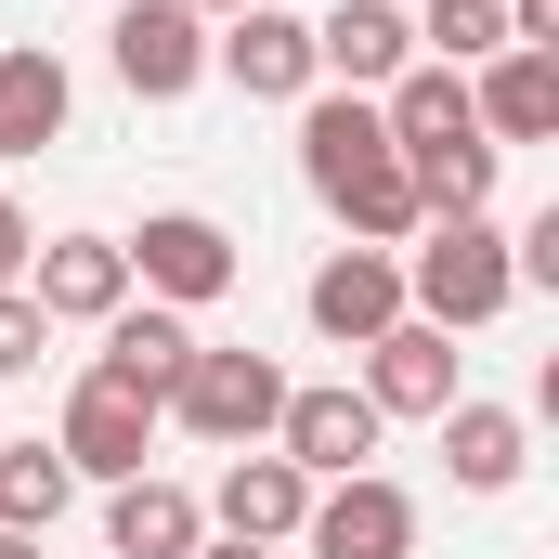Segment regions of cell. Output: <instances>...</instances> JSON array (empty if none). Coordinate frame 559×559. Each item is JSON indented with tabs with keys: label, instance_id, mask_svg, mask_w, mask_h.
Listing matches in <instances>:
<instances>
[{
	"label": "cell",
	"instance_id": "obj_8",
	"mask_svg": "<svg viewBox=\"0 0 559 559\" xmlns=\"http://www.w3.org/2000/svg\"><path fill=\"white\" fill-rule=\"evenodd\" d=\"M209 66H222L248 105H299V92H312V26H299V13H274V0H248V13L209 39Z\"/></svg>",
	"mask_w": 559,
	"mask_h": 559
},
{
	"label": "cell",
	"instance_id": "obj_13",
	"mask_svg": "<svg viewBox=\"0 0 559 559\" xmlns=\"http://www.w3.org/2000/svg\"><path fill=\"white\" fill-rule=\"evenodd\" d=\"M209 521H222V547H286V534L312 521V481L286 468L274 442H248V455L222 468V495H209Z\"/></svg>",
	"mask_w": 559,
	"mask_h": 559
},
{
	"label": "cell",
	"instance_id": "obj_18",
	"mask_svg": "<svg viewBox=\"0 0 559 559\" xmlns=\"http://www.w3.org/2000/svg\"><path fill=\"white\" fill-rule=\"evenodd\" d=\"M378 131H391V156L468 143V131H481V118H468V79H455V66H404V79L378 92Z\"/></svg>",
	"mask_w": 559,
	"mask_h": 559
},
{
	"label": "cell",
	"instance_id": "obj_16",
	"mask_svg": "<svg viewBox=\"0 0 559 559\" xmlns=\"http://www.w3.org/2000/svg\"><path fill=\"white\" fill-rule=\"evenodd\" d=\"M468 118H481V143H547L559 131V52H495L468 79Z\"/></svg>",
	"mask_w": 559,
	"mask_h": 559
},
{
	"label": "cell",
	"instance_id": "obj_21",
	"mask_svg": "<svg viewBox=\"0 0 559 559\" xmlns=\"http://www.w3.org/2000/svg\"><path fill=\"white\" fill-rule=\"evenodd\" d=\"M404 26H417V39H429V66H455V79L508 52V0H417Z\"/></svg>",
	"mask_w": 559,
	"mask_h": 559
},
{
	"label": "cell",
	"instance_id": "obj_22",
	"mask_svg": "<svg viewBox=\"0 0 559 559\" xmlns=\"http://www.w3.org/2000/svg\"><path fill=\"white\" fill-rule=\"evenodd\" d=\"M39 352H52V325H39V299H26V286H0V378H26Z\"/></svg>",
	"mask_w": 559,
	"mask_h": 559
},
{
	"label": "cell",
	"instance_id": "obj_1",
	"mask_svg": "<svg viewBox=\"0 0 559 559\" xmlns=\"http://www.w3.org/2000/svg\"><path fill=\"white\" fill-rule=\"evenodd\" d=\"M404 248H417V261H404V312H417V325H442V338H455V325H495V312L521 299L508 235H495L481 209H468V222H417Z\"/></svg>",
	"mask_w": 559,
	"mask_h": 559
},
{
	"label": "cell",
	"instance_id": "obj_5",
	"mask_svg": "<svg viewBox=\"0 0 559 559\" xmlns=\"http://www.w3.org/2000/svg\"><path fill=\"white\" fill-rule=\"evenodd\" d=\"M312 559H417V495L404 481H378V468H352V481H312Z\"/></svg>",
	"mask_w": 559,
	"mask_h": 559
},
{
	"label": "cell",
	"instance_id": "obj_12",
	"mask_svg": "<svg viewBox=\"0 0 559 559\" xmlns=\"http://www.w3.org/2000/svg\"><path fill=\"white\" fill-rule=\"evenodd\" d=\"M52 455H66L79 481H143V455H156V404L105 391V378H79V404H66V429H52Z\"/></svg>",
	"mask_w": 559,
	"mask_h": 559
},
{
	"label": "cell",
	"instance_id": "obj_15",
	"mask_svg": "<svg viewBox=\"0 0 559 559\" xmlns=\"http://www.w3.org/2000/svg\"><path fill=\"white\" fill-rule=\"evenodd\" d=\"M105 547L118 559H195L209 547V508H195L182 481H156V468H143V481H105Z\"/></svg>",
	"mask_w": 559,
	"mask_h": 559
},
{
	"label": "cell",
	"instance_id": "obj_25",
	"mask_svg": "<svg viewBox=\"0 0 559 559\" xmlns=\"http://www.w3.org/2000/svg\"><path fill=\"white\" fill-rule=\"evenodd\" d=\"M195 559H274V547H195Z\"/></svg>",
	"mask_w": 559,
	"mask_h": 559
},
{
	"label": "cell",
	"instance_id": "obj_23",
	"mask_svg": "<svg viewBox=\"0 0 559 559\" xmlns=\"http://www.w3.org/2000/svg\"><path fill=\"white\" fill-rule=\"evenodd\" d=\"M26 248H39V235H26V209L0 195V286H26Z\"/></svg>",
	"mask_w": 559,
	"mask_h": 559
},
{
	"label": "cell",
	"instance_id": "obj_9",
	"mask_svg": "<svg viewBox=\"0 0 559 559\" xmlns=\"http://www.w3.org/2000/svg\"><path fill=\"white\" fill-rule=\"evenodd\" d=\"M299 312H312V338H338V352H365L378 325H404V261H391V248H338L325 274L299 286Z\"/></svg>",
	"mask_w": 559,
	"mask_h": 559
},
{
	"label": "cell",
	"instance_id": "obj_19",
	"mask_svg": "<svg viewBox=\"0 0 559 559\" xmlns=\"http://www.w3.org/2000/svg\"><path fill=\"white\" fill-rule=\"evenodd\" d=\"M442 455H455V481H468V495H508L534 442H521L508 404H442Z\"/></svg>",
	"mask_w": 559,
	"mask_h": 559
},
{
	"label": "cell",
	"instance_id": "obj_7",
	"mask_svg": "<svg viewBox=\"0 0 559 559\" xmlns=\"http://www.w3.org/2000/svg\"><path fill=\"white\" fill-rule=\"evenodd\" d=\"M26 299H39V325H105V312H131L118 235H52V248H26Z\"/></svg>",
	"mask_w": 559,
	"mask_h": 559
},
{
	"label": "cell",
	"instance_id": "obj_24",
	"mask_svg": "<svg viewBox=\"0 0 559 559\" xmlns=\"http://www.w3.org/2000/svg\"><path fill=\"white\" fill-rule=\"evenodd\" d=\"M182 13H222V26H235V13H248V0H182Z\"/></svg>",
	"mask_w": 559,
	"mask_h": 559
},
{
	"label": "cell",
	"instance_id": "obj_26",
	"mask_svg": "<svg viewBox=\"0 0 559 559\" xmlns=\"http://www.w3.org/2000/svg\"><path fill=\"white\" fill-rule=\"evenodd\" d=\"M0 559H39V547H26V534H0Z\"/></svg>",
	"mask_w": 559,
	"mask_h": 559
},
{
	"label": "cell",
	"instance_id": "obj_14",
	"mask_svg": "<svg viewBox=\"0 0 559 559\" xmlns=\"http://www.w3.org/2000/svg\"><path fill=\"white\" fill-rule=\"evenodd\" d=\"M195 365V325L169 312V299H143V312H105V352H92V378L105 391H131V404H169V378Z\"/></svg>",
	"mask_w": 559,
	"mask_h": 559
},
{
	"label": "cell",
	"instance_id": "obj_10",
	"mask_svg": "<svg viewBox=\"0 0 559 559\" xmlns=\"http://www.w3.org/2000/svg\"><path fill=\"white\" fill-rule=\"evenodd\" d=\"M365 404H378V417H442V404H468V391H455V338L417 325V312L378 325V338H365Z\"/></svg>",
	"mask_w": 559,
	"mask_h": 559
},
{
	"label": "cell",
	"instance_id": "obj_6",
	"mask_svg": "<svg viewBox=\"0 0 559 559\" xmlns=\"http://www.w3.org/2000/svg\"><path fill=\"white\" fill-rule=\"evenodd\" d=\"M378 404L352 391V378H325V391H286V417H274V455L299 468V481H352L365 455H378Z\"/></svg>",
	"mask_w": 559,
	"mask_h": 559
},
{
	"label": "cell",
	"instance_id": "obj_11",
	"mask_svg": "<svg viewBox=\"0 0 559 559\" xmlns=\"http://www.w3.org/2000/svg\"><path fill=\"white\" fill-rule=\"evenodd\" d=\"M404 66H417L404 0H338V13L312 26V79H338V92H391Z\"/></svg>",
	"mask_w": 559,
	"mask_h": 559
},
{
	"label": "cell",
	"instance_id": "obj_3",
	"mask_svg": "<svg viewBox=\"0 0 559 559\" xmlns=\"http://www.w3.org/2000/svg\"><path fill=\"white\" fill-rule=\"evenodd\" d=\"M118 261H131L143 299H169V312H209V299L235 286V235H222L209 209H156L143 235H118Z\"/></svg>",
	"mask_w": 559,
	"mask_h": 559
},
{
	"label": "cell",
	"instance_id": "obj_2",
	"mask_svg": "<svg viewBox=\"0 0 559 559\" xmlns=\"http://www.w3.org/2000/svg\"><path fill=\"white\" fill-rule=\"evenodd\" d=\"M156 417H182L195 442L248 455V442H274V417H286V365H274V352H209V338H195V365L169 378Z\"/></svg>",
	"mask_w": 559,
	"mask_h": 559
},
{
	"label": "cell",
	"instance_id": "obj_20",
	"mask_svg": "<svg viewBox=\"0 0 559 559\" xmlns=\"http://www.w3.org/2000/svg\"><path fill=\"white\" fill-rule=\"evenodd\" d=\"M66 495H79V468H66L52 442H0V534L39 547V534L66 521Z\"/></svg>",
	"mask_w": 559,
	"mask_h": 559
},
{
	"label": "cell",
	"instance_id": "obj_4",
	"mask_svg": "<svg viewBox=\"0 0 559 559\" xmlns=\"http://www.w3.org/2000/svg\"><path fill=\"white\" fill-rule=\"evenodd\" d=\"M105 52H118V79H131L143 105H182V92L209 79V13H182V0H118Z\"/></svg>",
	"mask_w": 559,
	"mask_h": 559
},
{
	"label": "cell",
	"instance_id": "obj_17",
	"mask_svg": "<svg viewBox=\"0 0 559 559\" xmlns=\"http://www.w3.org/2000/svg\"><path fill=\"white\" fill-rule=\"evenodd\" d=\"M66 105H79V79H66V52H39V39H13V52H0V156H39V143L66 131Z\"/></svg>",
	"mask_w": 559,
	"mask_h": 559
}]
</instances>
